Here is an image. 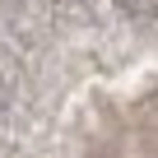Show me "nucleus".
Wrapping results in <instances>:
<instances>
[{
	"mask_svg": "<svg viewBox=\"0 0 158 158\" xmlns=\"http://www.w3.org/2000/svg\"><path fill=\"white\" fill-rule=\"evenodd\" d=\"M126 10H135V14H149V10H158V0H121Z\"/></svg>",
	"mask_w": 158,
	"mask_h": 158,
	"instance_id": "f257e3e1",
	"label": "nucleus"
}]
</instances>
